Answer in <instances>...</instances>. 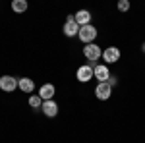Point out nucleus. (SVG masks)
Listing matches in <instances>:
<instances>
[{
    "label": "nucleus",
    "mask_w": 145,
    "mask_h": 143,
    "mask_svg": "<svg viewBox=\"0 0 145 143\" xmlns=\"http://www.w3.org/2000/svg\"><path fill=\"white\" fill-rule=\"evenodd\" d=\"M52 95H54V85L52 83H45L39 89V97L43 101H52Z\"/></svg>",
    "instance_id": "obj_9"
},
{
    "label": "nucleus",
    "mask_w": 145,
    "mask_h": 143,
    "mask_svg": "<svg viewBox=\"0 0 145 143\" xmlns=\"http://www.w3.org/2000/svg\"><path fill=\"white\" fill-rule=\"evenodd\" d=\"M83 54L85 58L89 60V62H97L99 60V56H103V50L99 48V44H87V46H83Z\"/></svg>",
    "instance_id": "obj_2"
},
{
    "label": "nucleus",
    "mask_w": 145,
    "mask_h": 143,
    "mask_svg": "<svg viewBox=\"0 0 145 143\" xmlns=\"http://www.w3.org/2000/svg\"><path fill=\"white\" fill-rule=\"evenodd\" d=\"M93 77H97V79H99V83L108 81V77H110L108 68H106V66H95V68H93Z\"/></svg>",
    "instance_id": "obj_7"
},
{
    "label": "nucleus",
    "mask_w": 145,
    "mask_h": 143,
    "mask_svg": "<svg viewBox=\"0 0 145 143\" xmlns=\"http://www.w3.org/2000/svg\"><path fill=\"white\" fill-rule=\"evenodd\" d=\"M12 8H14V12L22 14V12L27 10V2H25V0H14V2H12Z\"/></svg>",
    "instance_id": "obj_13"
},
{
    "label": "nucleus",
    "mask_w": 145,
    "mask_h": 143,
    "mask_svg": "<svg viewBox=\"0 0 145 143\" xmlns=\"http://www.w3.org/2000/svg\"><path fill=\"white\" fill-rule=\"evenodd\" d=\"M74 18H76V23H78L79 27L89 25V22H91V14L87 10H79L78 14H74Z\"/></svg>",
    "instance_id": "obj_11"
},
{
    "label": "nucleus",
    "mask_w": 145,
    "mask_h": 143,
    "mask_svg": "<svg viewBox=\"0 0 145 143\" xmlns=\"http://www.w3.org/2000/svg\"><path fill=\"white\" fill-rule=\"evenodd\" d=\"M78 79L81 83H85V81H89L93 79V66H81L78 70Z\"/></svg>",
    "instance_id": "obj_8"
},
{
    "label": "nucleus",
    "mask_w": 145,
    "mask_h": 143,
    "mask_svg": "<svg viewBox=\"0 0 145 143\" xmlns=\"http://www.w3.org/2000/svg\"><path fill=\"white\" fill-rule=\"evenodd\" d=\"M118 10L120 12L130 10V2H128V0H120V2H118Z\"/></svg>",
    "instance_id": "obj_15"
},
{
    "label": "nucleus",
    "mask_w": 145,
    "mask_h": 143,
    "mask_svg": "<svg viewBox=\"0 0 145 143\" xmlns=\"http://www.w3.org/2000/svg\"><path fill=\"white\" fill-rule=\"evenodd\" d=\"M29 106H31V108H41V106H43V99H41L39 95H31V97H29Z\"/></svg>",
    "instance_id": "obj_14"
},
{
    "label": "nucleus",
    "mask_w": 145,
    "mask_h": 143,
    "mask_svg": "<svg viewBox=\"0 0 145 143\" xmlns=\"http://www.w3.org/2000/svg\"><path fill=\"white\" fill-rule=\"evenodd\" d=\"M78 37L81 39V43H87V44H91L93 43V39L97 37V29L93 27V25H83V27H79V33H78Z\"/></svg>",
    "instance_id": "obj_1"
},
{
    "label": "nucleus",
    "mask_w": 145,
    "mask_h": 143,
    "mask_svg": "<svg viewBox=\"0 0 145 143\" xmlns=\"http://www.w3.org/2000/svg\"><path fill=\"white\" fill-rule=\"evenodd\" d=\"M110 93H112V87L106 83V81H105V83H99L97 89H95V95H97L99 101H106L108 97H110Z\"/></svg>",
    "instance_id": "obj_6"
},
{
    "label": "nucleus",
    "mask_w": 145,
    "mask_h": 143,
    "mask_svg": "<svg viewBox=\"0 0 145 143\" xmlns=\"http://www.w3.org/2000/svg\"><path fill=\"white\" fill-rule=\"evenodd\" d=\"M79 33V25L76 23V18L74 16H68L66 23H64V35L66 37H74V35Z\"/></svg>",
    "instance_id": "obj_3"
},
{
    "label": "nucleus",
    "mask_w": 145,
    "mask_h": 143,
    "mask_svg": "<svg viewBox=\"0 0 145 143\" xmlns=\"http://www.w3.org/2000/svg\"><path fill=\"white\" fill-rule=\"evenodd\" d=\"M18 87V79L12 76H2L0 77V89L6 91V93H12L14 89Z\"/></svg>",
    "instance_id": "obj_4"
},
{
    "label": "nucleus",
    "mask_w": 145,
    "mask_h": 143,
    "mask_svg": "<svg viewBox=\"0 0 145 143\" xmlns=\"http://www.w3.org/2000/svg\"><path fill=\"white\" fill-rule=\"evenodd\" d=\"M143 50H145V44H143Z\"/></svg>",
    "instance_id": "obj_17"
},
{
    "label": "nucleus",
    "mask_w": 145,
    "mask_h": 143,
    "mask_svg": "<svg viewBox=\"0 0 145 143\" xmlns=\"http://www.w3.org/2000/svg\"><path fill=\"white\" fill-rule=\"evenodd\" d=\"M103 58H105L106 64H114V62L120 60V50L116 46H108L106 50H103Z\"/></svg>",
    "instance_id": "obj_5"
},
{
    "label": "nucleus",
    "mask_w": 145,
    "mask_h": 143,
    "mask_svg": "<svg viewBox=\"0 0 145 143\" xmlns=\"http://www.w3.org/2000/svg\"><path fill=\"white\" fill-rule=\"evenodd\" d=\"M18 87L22 89L23 93H33L35 83H33V79H29V77H22V79L18 81Z\"/></svg>",
    "instance_id": "obj_12"
},
{
    "label": "nucleus",
    "mask_w": 145,
    "mask_h": 143,
    "mask_svg": "<svg viewBox=\"0 0 145 143\" xmlns=\"http://www.w3.org/2000/svg\"><path fill=\"white\" fill-rule=\"evenodd\" d=\"M41 108H43V112H45L48 118H54L56 114H58V106H56V103H54V101H45Z\"/></svg>",
    "instance_id": "obj_10"
},
{
    "label": "nucleus",
    "mask_w": 145,
    "mask_h": 143,
    "mask_svg": "<svg viewBox=\"0 0 145 143\" xmlns=\"http://www.w3.org/2000/svg\"><path fill=\"white\" fill-rule=\"evenodd\" d=\"M106 83H108V85H110V87H112V85H116V77H108V81H106Z\"/></svg>",
    "instance_id": "obj_16"
}]
</instances>
